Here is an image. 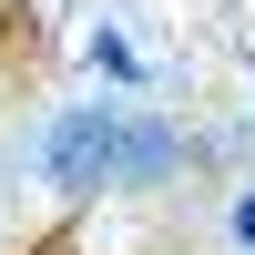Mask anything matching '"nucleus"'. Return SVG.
I'll return each mask as SVG.
<instances>
[{"mask_svg":"<svg viewBox=\"0 0 255 255\" xmlns=\"http://www.w3.org/2000/svg\"><path fill=\"white\" fill-rule=\"evenodd\" d=\"M41 163H51L61 194H102V184H123V163H133V113H61L51 143H41Z\"/></svg>","mask_w":255,"mask_h":255,"instance_id":"obj_1","label":"nucleus"},{"mask_svg":"<svg viewBox=\"0 0 255 255\" xmlns=\"http://www.w3.org/2000/svg\"><path fill=\"white\" fill-rule=\"evenodd\" d=\"M92 72H102V82H133L143 61H133V41H113V31H102V41H92Z\"/></svg>","mask_w":255,"mask_h":255,"instance_id":"obj_2","label":"nucleus"},{"mask_svg":"<svg viewBox=\"0 0 255 255\" xmlns=\"http://www.w3.org/2000/svg\"><path fill=\"white\" fill-rule=\"evenodd\" d=\"M235 245L255 255V194H235Z\"/></svg>","mask_w":255,"mask_h":255,"instance_id":"obj_3","label":"nucleus"}]
</instances>
